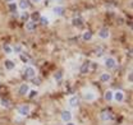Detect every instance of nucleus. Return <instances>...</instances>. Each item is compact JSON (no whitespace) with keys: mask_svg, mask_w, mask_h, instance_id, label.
Returning a JSON list of instances; mask_svg holds the SVG:
<instances>
[{"mask_svg":"<svg viewBox=\"0 0 133 125\" xmlns=\"http://www.w3.org/2000/svg\"><path fill=\"white\" fill-rule=\"evenodd\" d=\"M35 75H36V70H35V68H32V66H27V68L24 69V77H26V78L32 79Z\"/></svg>","mask_w":133,"mask_h":125,"instance_id":"nucleus-1","label":"nucleus"},{"mask_svg":"<svg viewBox=\"0 0 133 125\" xmlns=\"http://www.w3.org/2000/svg\"><path fill=\"white\" fill-rule=\"evenodd\" d=\"M30 106L28 105H22V106H19V109H18V112H19V115H22V116H27L28 114H30Z\"/></svg>","mask_w":133,"mask_h":125,"instance_id":"nucleus-2","label":"nucleus"},{"mask_svg":"<svg viewBox=\"0 0 133 125\" xmlns=\"http://www.w3.org/2000/svg\"><path fill=\"white\" fill-rule=\"evenodd\" d=\"M62 120L64 121V123H69L70 120H72V112L69 111V110H64L63 112H62Z\"/></svg>","mask_w":133,"mask_h":125,"instance_id":"nucleus-3","label":"nucleus"},{"mask_svg":"<svg viewBox=\"0 0 133 125\" xmlns=\"http://www.w3.org/2000/svg\"><path fill=\"white\" fill-rule=\"evenodd\" d=\"M68 103H69L70 107H77V106L79 105V98H78L77 96H72V97H69Z\"/></svg>","mask_w":133,"mask_h":125,"instance_id":"nucleus-4","label":"nucleus"},{"mask_svg":"<svg viewBox=\"0 0 133 125\" xmlns=\"http://www.w3.org/2000/svg\"><path fill=\"white\" fill-rule=\"evenodd\" d=\"M83 98H84L86 101L91 102V101H94V100L96 98V94L94 93L92 91H87V92H84V93H83Z\"/></svg>","mask_w":133,"mask_h":125,"instance_id":"nucleus-5","label":"nucleus"},{"mask_svg":"<svg viewBox=\"0 0 133 125\" xmlns=\"http://www.w3.org/2000/svg\"><path fill=\"white\" fill-rule=\"evenodd\" d=\"M100 117H101V120H104V121H108V120H111L113 115H111V112H110V111L105 110V111H102V112H101Z\"/></svg>","mask_w":133,"mask_h":125,"instance_id":"nucleus-6","label":"nucleus"},{"mask_svg":"<svg viewBox=\"0 0 133 125\" xmlns=\"http://www.w3.org/2000/svg\"><path fill=\"white\" fill-rule=\"evenodd\" d=\"M105 65H106L108 69H113V68H115V65H116L115 59H114V58H108V59L105 60Z\"/></svg>","mask_w":133,"mask_h":125,"instance_id":"nucleus-7","label":"nucleus"},{"mask_svg":"<svg viewBox=\"0 0 133 125\" xmlns=\"http://www.w3.org/2000/svg\"><path fill=\"white\" fill-rule=\"evenodd\" d=\"M113 98L115 100L116 102H123L124 100V93L122 91H116L115 93H113Z\"/></svg>","mask_w":133,"mask_h":125,"instance_id":"nucleus-8","label":"nucleus"},{"mask_svg":"<svg viewBox=\"0 0 133 125\" xmlns=\"http://www.w3.org/2000/svg\"><path fill=\"white\" fill-rule=\"evenodd\" d=\"M30 92V87H28V84H22L21 87H19V91H18V93L21 94V96H26V94Z\"/></svg>","mask_w":133,"mask_h":125,"instance_id":"nucleus-9","label":"nucleus"},{"mask_svg":"<svg viewBox=\"0 0 133 125\" xmlns=\"http://www.w3.org/2000/svg\"><path fill=\"white\" fill-rule=\"evenodd\" d=\"M52 12H54V14H56V16H63V13H64V8L60 6V5H56V6L52 8Z\"/></svg>","mask_w":133,"mask_h":125,"instance_id":"nucleus-10","label":"nucleus"},{"mask_svg":"<svg viewBox=\"0 0 133 125\" xmlns=\"http://www.w3.org/2000/svg\"><path fill=\"white\" fill-rule=\"evenodd\" d=\"M99 36L101 37V38H108L109 36H110V32H109V30L108 28H101L100 30V32H99Z\"/></svg>","mask_w":133,"mask_h":125,"instance_id":"nucleus-11","label":"nucleus"},{"mask_svg":"<svg viewBox=\"0 0 133 125\" xmlns=\"http://www.w3.org/2000/svg\"><path fill=\"white\" fill-rule=\"evenodd\" d=\"M4 65H5V69H8V70H12V69H14V66H16V64L12 61V60H5Z\"/></svg>","mask_w":133,"mask_h":125,"instance_id":"nucleus-12","label":"nucleus"},{"mask_svg":"<svg viewBox=\"0 0 133 125\" xmlns=\"http://www.w3.org/2000/svg\"><path fill=\"white\" fill-rule=\"evenodd\" d=\"M88 70H90V63L82 64V66H81V73H82V74H87Z\"/></svg>","mask_w":133,"mask_h":125,"instance_id":"nucleus-13","label":"nucleus"},{"mask_svg":"<svg viewBox=\"0 0 133 125\" xmlns=\"http://www.w3.org/2000/svg\"><path fill=\"white\" fill-rule=\"evenodd\" d=\"M26 30L27 31H35L36 30V23L35 22H27L26 23Z\"/></svg>","mask_w":133,"mask_h":125,"instance_id":"nucleus-14","label":"nucleus"},{"mask_svg":"<svg viewBox=\"0 0 133 125\" xmlns=\"http://www.w3.org/2000/svg\"><path fill=\"white\" fill-rule=\"evenodd\" d=\"M100 80H101V82H109V80H110V74H109V73H102V74L100 75Z\"/></svg>","mask_w":133,"mask_h":125,"instance_id":"nucleus-15","label":"nucleus"},{"mask_svg":"<svg viewBox=\"0 0 133 125\" xmlns=\"http://www.w3.org/2000/svg\"><path fill=\"white\" fill-rule=\"evenodd\" d=\"M91 37H92V33H91V31H86V32H83L82 38L84 40V41H88V40H91Z\"/></svg>","mask_w":133,"mask_h":125,"instance_id":"nucleus-16","label":"nucleus"},{"mask_svg":"<svg viewBox=\"0 0 133 125\" xmlns=\"http://www.w3.org/2000/svg\"><path fill=\"white\" fill-rule=\"evenodd\" d=\"M28 6H30V4H28V1H26V0H22V1L19 3V8L23 9V10L28 9Z\"/></svg>","mask_w":133,"mask_h":125,"instance_id":"nucleus-17","label":"nucleus"},{"mask_svg":"<svg viewBox=\"0 0 133 125\" xmlns=\"http://www.w3.org/2000/svg\"><path fill=\"white\" fill-rule=\"evenodd\" d=\"M72 23H73V26H76V27H81V26L83 24V22H82L81 18H74Z\"/></svg>","mask_w":133,"mask_h":125,"instance_id":"nucleus-18","label":"nucleus"},{"mask_svg":"<svg viewBox=\"0 0 133 125\" xmlns=\"http://www.w3.org/2000/svg\"><path fill=\"white\" fill-rule=\"evenodd\" d=\"M1 106H3V107H6V109H8V107H10V101H9V100L3 98V100H1Z\"/></svg>","mask_w":133,"mask_h":125,"instance_id":"nucleus-19","label":"nucleus"},{"mask_svg":"<svg viewBox=\"0 0 133 125\" xmlns=\"http://www.w3.org/2000/svg\"><path fill=\"white\" fill-rule=\"evenodd\" d=\"M105 100L106 101H111L113 100V92L111 91H106L105 92Z\"/></svg>","mask_w":133,"mask_h":125,"instance_id":"nucleus-20","label":"nucleus"},{"mask_svg":"<svg viewBox=\"0 0 133 125\" xmlns=\"http://www.w3.org/2000/svg\"><path fill=\"white\" fill-rule=\"evenodd\" d=\"M40 22H41V24L48 26V24H49V18H48V17H41V18H40Z\"/></svg>","mask_w":133,"mask_h":125,"instance_id":"nucleus-21","label":"nucleus"},{"mask_svg":"<svg viewBox=\"0 0 133 125\" xmlns=\"http://www.w3.org/2000/svg\"><path fill=\"white\" fill-rule=\"evenodd\" d=\"M3 48H4V51H5L6 54H12V51H13V48L9 46V45H4V46H3Z\"/></svg>","mask_w":133,"mask_h":125,"instance_id":"nucleus-22","label":"nucleus"},{"mask_svg":"<svg viewBox=\"0 0 133 125\" xmlns=\"http://www.w3.org/2000/svg\"><path fill=\"white\" fill-rule=\"evenodd\" d=\"M62 78H63V73H62V72L55 73V75H54V79H55V80H60Z\"/></svg>","mask_w":133,"mask_h":125,"instance_id":"nucleus-23","label":"nucleus"},{"mask_svg":"<svg viewBox=\"0 0 133 125\" xmlns=\"http://www.w3.org/2000/svg\"><path fill=\"white\" fill-rule=\"evenodd\" d=\"M40 18H41L40 13H37V12H36V13H33V14H32V22H35V23H36V20H37V19H40Z\"/></svg>","mask_w":133,"mask_h":125,"instance_id":"nucleus-24","label":"nucleus"},{"mask_svg":"<svg viewBox=\"0 0 133 125\" xmlns=\"http://www.w3.org/2000/svg\"><path fill=\"white\" fill-rule=\"evenodd\" d=\"M9 10H10V12H14V13H16L17 5L14 4V3H10V4H9Z\"/></svg>","mask_w":133,"mask_h":125,"instance_id":"nucleus-25","label":"nucleus"},{"mask_svg":"<svg viewBox=\"0 0 133 125\" xmlns=\"http://www.w3.org/2000/svg\"><path fill=\"white\" fill-rule=\"evenodd\" d=\"M36 96H37V92H36V91H31L30 94H28V97H30V98H35Z\"/></svg>","mask_w":133,"mask_h":125,"instance_id":"nucleus-26","label":"nucleus"},{"mask_svg":"<svg viewBox=\"0 0 133 125\" xmlns=\"http://www.w3.org/2000/svg\"><path fill=\"white\" fill-rule=\"evenodd\" d=\"M13 50H14L16 52H21V50H22V46H21V45H17V46L14 47Z\"/></svg>","mask_w":133,"mask_h":125,"instance_id":"nucleus-27","label":"nucleus"},{"mask_svg":"<svg viewBox=\"0 0 133 125\" xmlns=\"http://www.w3.org/2000/svg\"><path fill=\"white\" fill-rule=\"evenodd\" d=\"M21 59H22V61H24V63L28 61V58H27V56H24L23 54H21Z\"/></svg>","mask_w":133,"mask_h":125,"instance_id":"nucleus-28","label":"nucleus"},{"mask_svg":"<svg viewBox=\"0 0 133 125\" xmlns=\"http://www.w3.org/2000/svg\"><path fill=\"white\" fill-rule=\"evenodd\" d=\"M128 80H129V83H132V82H133V75H132V73H129V74H128Z\"/></svg>","mask_w":133,"mask_h":125,"instance_id":"nucleus-29","label":"nucleus"},{"mask_svg":"<svg viewBox=\"0 0 133 125\" xmlns=\"http://www.w3.org/2000/svg\"><path fill=\"white\" fill-rule=\"evenodd\" d=\"M28 14H27V13H24V14H23V16H22V19H26V20H27V19H28Z\"/></svg>","mask_w":133,"mask_h":125,"instance_id":"nucleus-30","label":"nucleus"},{"mask_svg":"<svg viewBox=\"0 0 133 125\" xmlns=\"http://www.w3.org/2000/svg\"><path fill=\"white\" fill-rule=\"evenodd\" d=\"M96 55H97V56H101V55H102V51H101V50H97V51H96Z\"/></svg>","mask_w":133,"mask_h":125,"instance_id":"nucleus-31","label":"nucleus"},{"mask_svg":"<svg viewBox=\"0 0 133 125\" xmlns=\"http://www.w3.org/2000/svg\"><path fill=\"white\" fill-rule=\"evenodd\" d=\"M52 3H62V0H51Z\"/></svg>","mask_w":133,"mask_h":125,"instance_id":"nucleus-32","label":"nucleus"},{"mask_svg":"<svg viewBox=\"0 0 133 125\" xmlns=\"http://www.w3.org/2000/svg\"><path fill=\"white\" fill-rule=\"evenodd\" d=\"M33 3H41V0H32Z\"/></svg>","mask_w":133,"mask_h":125,"instance_id":"nucleus-33","label":"nucleus"},{"mask_svg":"<svg viewBox=\"0 0 133 125\" xmlns=\"http://www.w3.org/2000/svg\"><path fill=\"white\" fill-rule=\"evenodd\" d=\"M66 125H74V124H73V123H70V121H69V123H66Z\"/></svg>","mask_w":133,"mask_h":125,"instance_id":"nucleus-34","label":"nucleus"},{"mask_svg":"<svg viewBox=\"0 0 133 125\" xmlns=\"http://www.w3.org/2000/svg\"><path fill=\"white\" fill-rule=\"evenodd\" d=\"M6 1H10V3H12V1H14V0H6Z\"/></svg>","mask_w":133,"mask_h":125,"instance_id":"nucleus-35","label":"nucleus"}]
</instances>
